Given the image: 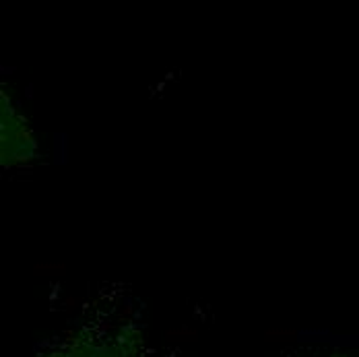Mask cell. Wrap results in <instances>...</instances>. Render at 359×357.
I'll return each instance as SVG.
<instances>
[{
  "label": "cell",
  "mask_w": 359,
  "mask_h": 357,
  "mask_svg": "<svg viewBox=\"0 0 359 357\" xmlns=\"http://www.w3.org/2000/svg\"><path fill=\"white\" fill-rule=\"evenodd\" d=\"M58 357H124L122 351L114 353L108 347H74L71 353H65V356Z\"/></svg>",
  "instance_id": "1"
},
{
  "label": "cell",
  "mask_w": 359,
  "mask_h": 357,
  "mask_svg": "<svg viewBox=\"0 0 359 357\" xmlns=\"http://www.w3.org/2000/svg\"><path fill=\"white\" fill-rule=\"evenodd\" d=\"M332 357H339V356H332Z\"/></svg>",
  "instance_id": "2"
}]
</instances>
